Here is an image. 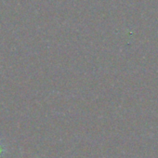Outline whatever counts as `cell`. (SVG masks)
<instances>
[{
    "label": "cell",
    "mask_w": 158,
    "mask_h": 158,
    "mask_svg": "<svg viewBox=\"0 0 158 158\" xmlns=\"http://www.w3.org/2000/svg\"><path fill=\"white\" fill-rule=\"evenodd\" d=\"M2 152H3V149L1 146H0V155H2Z\"/></svg>",
    "instance_id": "1"
}]
</instances>
